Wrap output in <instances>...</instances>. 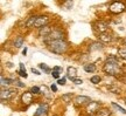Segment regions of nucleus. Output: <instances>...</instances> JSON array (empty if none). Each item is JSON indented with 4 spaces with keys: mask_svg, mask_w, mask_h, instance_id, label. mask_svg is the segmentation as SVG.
I'll use <instances>...</instances> for the list:
<instances>
[{
    "mask_svg": "<svg viewBox=\"0 0 126 116\" xmlns=\"http://www.w3.org/2000/svg\"><path fill=\"white\" fill-rule=\"evenodd\" d=\"M103 69L106 74L111 76H117L119 74H122V69H120V66L118 62V59L114 55H111L106 59V62L104 65Z\"/></svg>",
    "mask_w": 126,
    "mask_h": 116,
    "instance_id": "obj_1",
    "label": "nucleus"
},
{
    "mask_svg": "<svg viewBox=\"0 0 126 116\" xmlns=\"http://www.w3.org/2000/svg\"><path fill=\"white\" fill-rule=\"evenodd\" d=\"M48 48H49L50 52H53L55 54H62L64 53L68 48V44L63 39H60V40L53 41L48 45Z\"/></svg>",
    "mask_w": 126,
    "mask_h": 116,
    "instance_id": "obj_2",
    "label": "nucleus"
},
{
    "mask_svg": "<svg viewBox=\"0 0 126 116\" xmlns=\"http://www.w3.org/2000/svg\"><path fill=\"white\" fill-rule=\"evenodd\" d=\"M62 36H63L62 32L59 31V29H54V31L51 32V33H50L47 38H45V39H43V41H45L47 45H49L50 42H53V41H56V40L62 39Z\"/></svg>",
    "mask_w": 126,
    "mask_h": 116,
    "instance_id": "obj_3",
    "label": "nucleus"
},
{
    "mask_svg": "<svg viewBox=\"0 0 126 116\" xmlns=\"http://www.w3.org/2000/svg\"><path fill=\"white\" fill-rule=\"evenodd\" d=\"M126 9V6L120 1H116V2H112L111 6H110V12H112L114 14H119L124 12Z\"/></svg>",
    "mask_w": 126,
    "mask_h": 116,
    "instance_id": "obj_4",
    "label": "nucleus"
},
{
    "mask_svg": "<svg viewBox=\"0 0 126 116\" xmlns=\"http://www.w3.org/2000/svg\"><path fill=\"white\" fill-rule=\"evenodd\" d=\"M15 94H16V92H15V90H11V89L1 90V93H0L1 101H2V102H5V101H7V100H11V98L13 97Z\"/></svg>",
    "mask_w": 126,
    "mask_h": 116,
    "instance_id": "obj_5",
    "label": "nucleus"
},
{
    "mask_svg": "<svg viewBox=\"0 0 126 116\" xmlns=\"http://www.w3.org/2000/svg\"><path fill=\"white\" fill-rule=\"evenodd\" d=\"M99 107H100V102H90L86 107V112L88 114H97L99 112Z\"/></svg>",
    "mask_w": 126,
    "mask_h": 116,
    "instance_id": "obj_6",
    "label": "nucleus"
},
{
    "mask_svg": "<svg viewBox=\"0 0 126 116\" xmlns=\"http://www.w3.org/2000/svg\"><path fill=\"white\" fill-rule=\"evenodd\" d=\"M48 112H49V106L47 103H42V104L39 106V108H37L36 113L34 114V116H47Z\"/></svg>",
    "mask_w": 126,
    "mask_h": 116,
    "instance_id": "obj_7",
    "label": "nucleus"
},
{
    "mask_svg": "<svg viewBox=\"0 0 126 116\" xmlns=\"http://www.w3.org/2000/svg\"><path fill=\"white\" fill-rule=\"evenodd\" d=\"M48 21H49V18H48V17H45V15H42V17H37V19H36L34 27H39V28H42V27L47 26Z\"/></svg>",
    "mask_w": 126,
    "mask_h": 116,
    "instance_id": "obj_8",
    "label": "nucleus"
},
{
    "mask_svg": "<svg viewBox=\"0 0 126 116\" xmlns=\"http://www.w3.org/2000/svg\"><path fill=\"white\" fill-rule=\"evenodd\" d=\"M74 102H75V106H84L86 103L89 104L91 102V100L88 96H77V97H75Z\"/></svg>",
    "mask_w": 126,
    "mask_h": 116,
    "instance_id": "obj_9",
    "label": "nucleus"
},
{
    "mask_svg": "<svg viewBox=\"0 0 126 116\" xmlns=\"http://www.w3.org/2000/svg\"><path fill=\"white\" fill-rule=\"evenodd\" d=\"M21 101H22V103L26 104V106L31 104V103L33 102V94H32L31 92H25V93L21 95Z\"/></svg>",
    "mask_w": 126,
    "mask_h": 116,
    "instance_id": "obj_10",
    "label": "nucleus"
},
{
    "mask_svg": "<svg viewBox=\"0 0 126 116\" xmlns=\"http://www.w3.org/2000/svg\"><path fill=\"white\" fill-rule=\"evenodd\" d=\"M94 29L97 32H99L100 34H103L105 32L108 31V25L103 21H97V23H94Z\"/></svg>",
    "mask_w": 126,
    "mask_h": 116,
    "instance_id": "obj_11",
    "label": "nucleus"
},
{
    "mask_svg": "<svg viewBox=\"0 0 126 116\" xmlns=\"http://www.w3.org/2000/svg\"><path fill=\"white\" fill-rule=\"evenodd\" d=\"M51 32H53V31H51L50 26H48V25H47V26H45V27H42V28H40V31H39V34H40V35L42 36L43 39H45V38H47V36L49 35Z\"/></svg>",
    "mask_w": 126,
    "mask_h": 116,
    "instance_id": "obj_12",
    "label": "nucleus"
},
{
    "mask_svg": "<svg viewBox=\"0 0 126 116\" xmlns=\"http://www.w3.org/2000/svg\"><path fill=\"white\" fill-rule=\"evenodd\" d=\"M68 77L70 79V80H74L75 77H76V74H77V69L75 67H68Z\"/></svg>",
    "mask_w": 126,
    "mask_h": 116,
    "instance_id": "obj_13",
    "label": "nucleus"
},
{
    "mask_svg": "<svg viewBox=\"0 0 126 116\" xmlns=\"http://www.w3.org/2000/svg\"><path fill=\"white\" fill-rule=\"evenodd\" d=\"M99 39L103 42H111L112 41V36L108 34V33H103V34H99Z\"/></svg>",
    "mask_w": 126,
    "mask_h": 116,
    "instance_id": "obj_14",
    "label": "nucleus"
},
{
    "mask_svg": "<svg viewBox=\"0 0 126 116\" xmlns=\"http://www.w3.org/2000/svg\"><path fill=\"white\" fill-rule=\"evenodd\" d=\"M11 83H12V80H11V79H5L4 76L1 75V88H2V90H5V87L9 86Z\"/></svg>",
    "mask_w": 126,
    "mask_h": 116,
    "instance_id": "obj_15",
    "label": "nucleus"
},
{
    "mask_svg": "<svg viewBox=\"0 0 126 116\" xmlns=\"http://www.w3.org/2000/svg\"><path fill=\"white\" fill-rule=\"evenodd\" d=\"M84 70L86 73H94L96 70V66L94 63H88V65H84Z\"/></svg>",
    "mask_w": 126,
    "mask_h": 116,
    "instance_id": "obj_16",
    "label": "nucleus"
},
{
    "mask_svg": "<svg viewBox=\"0 0 126 116\" xmlns=\"http://www.w3.org/2000/svg\"><path fill=\"white\" fill-rule=\"evenodd\" d=\"M91 52H94V50H98V49H103V45L100 44V42H94L92 45L89 47Z\"/></svg>",
    "mask_w": 126,
    "mask_h": 116,
    "instance_id": "obj_17",
    "label": "nucleus"
},
{
    "mask_svg": "<svg viewBox=\"0 0 126 116\" xmlns=\"http://www.w3.org/2000/svg\"><path fill=\"white\" fill-rule=\"evenodd\" d=\"M40 90H41V94H43L46 97H48V98L51 97V95H50V92H49V89H48V87L42 86V87H40Z\"/></svg>",
    "mask_w": 126,
    "mask_h": 116,
    "instance_id": "obj_18",
    "label": "nucleus"
},
{
    "mask_svg": "<svg viewBox=\"0 0 126 116\" xmlns=\"http://www.w3.org/2000/svg\"><path fill=\"white\" fill-rule=\"evenodd\" d=\"M36 19H37V17H31V18L28 19V21L26 23V26L27 27H34Z\"/></svg>",
    "mask_w": 126,
    "mask_h": 116,
    "instance_id": "obj_19",
    "label": "nucleus"
},
{
    "mask_svg": "<svg viewBox=\"0 0 126 116\" xmlns=\"http://www.w3.org/2000/svg\"><path fill=\"white\" fill-rule=\"evenodd\" d=\"M14 45H15L16 48H20V47L23 45V38L22 36H18V38H16V40L14 41Z\"/></svg>",
    "mask_w": 126,
    "mask_h": 116,
    "instance_id": "obj_20",
    "label": "nucleus"
},
{
    "mask_svg": "<svg viewBox=\"0 0 126 116\" xmlns=\"http://www.w3.org/2000/svg\"><path fill=\"white\" fill-rule=\"evenodd\" d=\"M96 115L97 116H110L111 115V112H110L109 109H102V110H99Z\"/></svg>",
    "mask_w": 126,
    "mask_h": 116,
    "instance_id": "obj_21",
    "label": "nucleus"
},
{
    "mask_svg": "<svg viewBox=\"0 0 126 116\" xmlns=\"http://www.w3.org/2000/svg\"><path fill=\"white\" fill-rule=\"evenodd\" d=\"M108 89L111 92V93H113V94H120V88H118V87H114V86H109L108 87Z\"/></svg>",
    "mask_w": 126,
    "mask_h": 116,
    "instance_id": "obj_22",
    "label": "nucleus"
},
{
    "mask_svg": "<svg viewBox=\"0 0 126 116\" xmlns=\"http://www.w3.org/2000/svg\"><path fill=\"white\" fill-rule=\"evenodd\" d=\"M71 97H72L71 93H69V94H64V95H62V100L64 101V102H67V103H69L70 101H71Z\"/></svg>",
    "mask_w": 126,
    "mask_h": 116,
    "instance_id": "obj_23",
    "label": "nucleus"
},
{
    "mask_svg": "<svg viewBox=\"0 0 126 116\" xmlns=\"http://www.w3.org/2000/svg\"><path fill=\"white\" fill-rule=\"evenodd\" d=\"M39 68H41V69H42L43 71H46V73H50V71H53L49 67H48V66H47V65H46V63H40V65H39Z\"/></svg>",
    "mask_w": 126,
    "mask_h": 116,
    "instance_id": "obj_24",
    "label": "nucleus"
},
{
    "mask_svg": "<svg viewBox=\"0 0 126 116\" xmlns=\"http://www.w3.org/2000/svg\"><path fill=\"white\" fill-rule=\"evenodd\" d=\"M118 54H119V56L124 60H126V47L125 48H120L118 50Z\"/></svg>",
    "mask_w": 126,
    "mask_h": 116,
    "instance_id": "obj_25",
    "label": "nucleus"
},
{
    "mask_svg": "<svg viewBox=\"0 0 126 116\" xmlns=\"http://www.w3.org/2000/svg\"><path fill=\"white\" fill-rule=\"evenodd\" d=\"M91 82H92L94 85H98L99 82H100V76H98V75L92 76V77H91Z\"/></svg>",
    "mask_w": 126,
    "mask_h": 116,
    "instance_id": "obj_26",
    "label": "nucleus"
},
{
    "mask_svg": "<svg viewBox=\"0 0 126 116\" xmlns=\"http://www.w3.org/2000/svg\"><path fill=\"white\" fill-rule=\"evenodd\" d=\"M111 106H112V107L114 108V109H117V110H119L120 113H123V114H126V110L124 109V108L120 107V106H118V104H116V103H112Z\"/></svg>",
    "mask_w": 126,
    "mask_h": 116,
    "instance_id": "obj_27",
    "label": "nucleus"
},
{
    "mask_svg": "<svg viewBox=\"0 0 126 116\" xmlns=\"http://www.w3.org/2000/svg\"><path fill=\"white\" fill-rule=\"evenodd\" d=\"M31 93L32 94H34V95H36V94H41V90H40V88L39 87H32V89H31Z\"/></svg>",
    "mask_w": 126,
    "mask_h": 116,
    "instance_id": "obj_28",
    "label": "nucleus"
},
{
    "mask_svg": "<svg viewBox=\"0 0 126 116\" xmlns=\"http://www.w3.org/2000/svg\"><path fill=\"white\" fill-rule=\"evenodd\" d=\"M72 4H74L72 1H65V2L63 4V6H64V8L65 9H69V8H71L72 7Z\"/></svg>",
    "mask_w": 126,
    "mask_h": 116,
    "instance_id": "obj_29",
    "label": "nucleus"
},
{
    "mask_svg": "<svg viewBox=\"0 0 126 116\" xmlns=\"http://www.w3.org/2000/svg\"><path fill=\"white\" fill-rule=\"evenodd\" d=\"M72 82H74L75 85H82V83H83V81H82V79H77V77H75V79L72 80Z\"/></svg>",
    "mask_w": 126,
    "mask_h": 116,
    "instance_id": "obj_30",
    "label": "nucleus"
},
{
    "mask_svg": "<svg viewBox=\"0 0 126 116\" xmlns=\"http://www.w3.org/2000/svg\"><path fill=\"white\" fill-rule=\"evenodd\" d=\"M60 74H61V73H59V71H56V70H53V71H51V75H53V77H55V79H59V77H60Z\"/></svg>",
    "mask_w": 126,
    "mask_h": 116,
    "instance_id": "obj_31",
    "label": "nucleus"
},
{
    "mask_svg": "<svg viewBox=\"0 0 126 116\" xmlns=\"http://www.w3.org/2000/svg\"><path fill=\"white\" fill-rule=\"evenodd\" d=\"M57 83H59V85H61V86H64V85H65V77L59 79V80H57Z\"/></svg>",
    "mask_w": 126,
    "mask_h": 116,
    "instance_id": "obj_32",
    "label": "nucleus"
},
{
    "mask_svg": "<svg viewBox=\"0 0 126 116\" xmlns=\"http://www.w3.org/2000/svg\"><path fill=\"white\" fill-rule=\"evenodd\" d=\"M19 75L21 76V77H25V79L28 76L27 73H26V70H20V71H19Z\"/></svg>",
    "mask_w": 126,
    "mask_h": 116,
    "instance_id": "obj_33",
    "label": "nucleus"
},
{
    "mask_svg": "<svg viewBox=\"0 0 126 116\" xmlns=\"http://www.w3.org/2000/svg\"><path fill=\"white\" fill-rule=\"evenodd\" d=\"M53 70H56V71H59V73H61V74H62L63 69H62V67H60V66H55V67L53 68Z\"/></svg>",
    "mask_w": 126,
    "mask_h": 116,
    "instance_id": "obj_34",
    "label": "nucleus"
},
{
    "mask_svg": "<svg viewBox=\"0 0 126 116\" xmlns=\"http://www.w3.org/2000/svg\"><path fill=\"white\" fill-rule=\"evenodd\" d=\"M13 83H14V85H16L18 87H20V88H22V87H25V85H23L22 82H20V81H14Z\"/></svg>",
    "mask_w": 126,
    "mask_h": 116,
    "instance_id": "obj_35",
    "label": "nucleus"
},
{
    "mask_svg": "<svg viewBox=\"0 0 126 116\" xmlns=\"http://www.w3.org/2000/svg\"><path fill=\"white\" fill-rule=\"evenodd\" d=\"M32 73H34L35 75H40V71L37 70V69H35V68H32Z\"/></svg>",
    "mask_w": 126,
    "mask_h": 116,
    "instance_id": "obj_36",
    "label": "nucleus"
},
{
    "mask_svg": "<svg viewBox=\"0 0 126 116\" xmlns=\"http://www.w3.org/2000/svg\"><path fill=\"white\" fill-rule=\"evenodd\" d=\"M50 89L53 90V92H57V87L55 85H51V87H50Z\"/></svg>",
    "mask_w": 126,
    "mask_h": 116,
    "instance_id": "obj_37",
    "label": "nucleus"
},
{
    "mask_svg": "<svg viewBox=\"0 0 126 116\" xmlns=\"http://www.w3.org/2000/svg\"><path fill=\"white\" fill-rule=\"evenodd\" d=\"M19 65H20V70H26V69H25V65H23V63H19Z\"/></svg>",
    "mask_w": 126,
    "mask_h": 116,
    "instance_id": "obj_38",
    "label": "nucleus"
},
{
    "mask_svg": "<svg viewBox=\"0 0 126 116\" xmlns=\"http://www.w3.org/2000/svg\"><path fill=\"white\" fill-rule=\"evenodd\" d=\"M26 53H27V48H25L22 50V54H23V55H26Z\"/></svg>",
    "mask_w": 126,
    "mask_h": 116,
    "instance_id": "obj_39",
    "label": "nucleus"
},
{
    "mask_svg": "<svg viewBox=\"0 0 126 116\" xmlns=\"http://www.w3.org/2000/svg\"><path fill=\"white\" fill-rule=\"evenodd\" d=\"M125 103H126V98H125Z\"/></svg>",
    "mask_w": 126,
    "mask_h": 116,
    "instance_id": "obj_40",
    "label": "nucleus"
},
{
    "mask_svg": "<svg viewBox=\"0 0 126 116\" xmlns=\"http://www.w3.org/2000/svg\"><path fill=\"white\" fill-rule=\"evenodd\" d=\"M54 116H57V115H54Z\"/></svg>",
    "mask_w": 126,
    "mask_h": 116,
    "instance_id": "obj_41",
    "label": "nucleus"
},
{
    "mask_svg": "<svg viewBox=\"0 0 126 116\" xmlns=\"http://www.w3.org/2000/svg\"><path fill=\"white\" fill-rule=\"evenodd\" d=\"M125 44H126V40H125Z\"/></svg>",
    "mask_w": 126,
    "mask_h": 116,
    "instance_id": "obj_42",
    "label": "nucleus"
}]
</instances>
